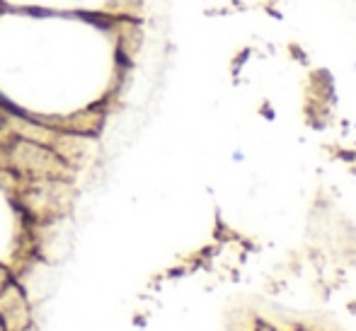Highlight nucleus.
Segmentation results:
<instances>
[{
    "label": "nucleus",
    "instance_id": "f257e3e1",
    "mask_svg": "<svg viewBox=\"0 0 356 331\" xmlns=\"http://www.w3.org/2000/svg\"><path fill=\"white\" fill-rule=\"evenodd\" d=\"M8 133H10V119H8V114L0 109V140H3Z\"/></svg>",
    "mask_w": 356,
    "mask_h": 331
}]
</instances>
